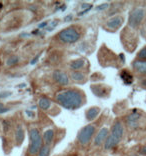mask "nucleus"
<instances>
[{"instance_id": "11", "label": "nucleus", "mask_w": 146, "mask_h": 156, "mask_svg": "<svg viewBox=\"0 0 146 156\" xmlns=\"http://www.w3.org/2000/svg\"><path fill=\"white\" fill-rule=\"evenodd\" d=\"M119 141L117 138H115L114 136H112L111 134H109L108 137L106 138L105 142H104V148H105L106 150H109V149H112V148L115 147L116 145L119 143Z\"/></svg>"}, {"instance_id": "3", "label": "nucleus", "mask_w": 146, "mask_h": 156, "mask_svg": "<svg viewBox=\"0 0 146 156\" xmlns=\"http://www.w3.org/2000/svg\"><path fill=\"white\" fill-rule=\"evenodd\" d=\"M58 38L63 43H74L79 40L80 34L75 28H66L60 31Z\"/></svg>"}, {"instance_id": "23", "label": "nucleus", "mask_w": 146, "mask_h": 156, "mask_svg": "<svg viewBox=\"0 0 146 156\" xmlns=\"http://www.w3.org/2000/svg\"><path fill=\"white\" fill-rule=\"evenodd\" d=\"M138 59L142 60V61H146V47H143L139 52H138Z\"/></svg>"}, {"instance_id": "12", "label": "nucleus", "mask_w": 146, "mask_h": 156, "mask_svg": "<svg viewBox=\"0 0 146 156\" xmlns=\"http://www.w3.org/2000/svg\"><path fill=\"white\" fill-rule=\"evenodd\" d=\"M132 65H133V68H134L136 71H138L143 75H146V61L135 60Z\"/></svg>"}, {"instance_id": "34", "label": "nucleus", "mask_w": 146, "mask_h": 156, "mask_svg": "<svg viewBox=\"0 0 146 156\" xmlns=\"http://www.w3.org/2000/svg\"><path fill=\"white\" fill-rule=\"evenodd\" d=\"M2 107H3V105H2V104L0 103V108H2Z\"/></svg>"}, {"instance_id": "36", "label": "nucleus", "mask_w": 146, "mask_h": 156, "mask_svg": "<svg viewBox=\"0 0 146 156\" xmlns=\"http://www.w3.org/2000/svg\"><path fill=\"white\" fill-rule=\"evenodd\" d=\"M131 156H138V155H136V154H132V155H131Z\"/></svg>"}, {"instance_id": "19", "label": "nucleus", "mask_w": 146, "mask_h": 156, "mask_svg": "<svg viewBox=\"0 0 146 156\" xmlns=\"http://www.w3.org/2000/svg\"><path fill=\"white\" fill-rule=\"evenodd\" d=\"M120 76L121 78H122V80H123V82L125 84H131L132 83V81H133V76L130 74L128 71H126V70H123L122 72H121V74H120Z\"/></svg>"}, {"instance_id": "21", "label": "nucleus", "mask_w": 146, "mask_h": 156, "mask_svg": "<svg viewBox=\"0 0 146 156\" xmlns=\"http://www.w3.org/2000/svg\"><path fill=\"white\" fill-rule=\"evenodd\" d=\"M18 61H19L18 56L12 55V56H10V57L7 58V60H6V65H7V66H13V65L17 64V63H18Z\"/></svg>"}, {"instance_id": "17", "label": "nucleus", "mask_w": 146, "mask_h": 156, "mask_svg": "<svg viewBox=\"0 0 146 156\" xmlns=\"http://www.w3.org/2000/svg\"><path fill=\"white\" fill-rule=\"evenodd\" d=\"M38 105L43 110H47L51 106V101L48 98H46V97H41V98H39V100H38Z\"/></svg>"}, {"instance_id": "30", "label": "nucleus", "mask_w": 146, "mask_h": 156, "mask_svg": "<svg viewBox=\"0 0 146 156\" xmlns=\"http://www.w3.org/2000/svg\"><path fill=\"white\" fill-rule=\"evenodd\" d=\"M140 153L143 155H146V146H143L142 148L140 149Z\"/></svg>"}, {"instance_id": "32", "label": "nucleus", "mask_w": 146, "mask_h": 156, "mask_svg": "<svg viewBox=\"0 0 146 156\" xmlns=\"http://www.w3.org/2000/svg\"><path fill=\"white\" fill-rule=\"evenodd\" d=\"M120 58H121V60L124 62V55L123 54H120Z\"/></svg>"}, {"instance_id": "4", "label": "nucleus", "mask_w": 146, "mask_h": 156, "mask_svg": "<svg viewBox=\"0 0 146 156\" xmlns=\"http://www.w3.org/2000/svg\"><path fill=\"white\" fill-rule=\"evenodd\" d=\"M145 17V10L141 7H136L130 12L129 18H128V24L130 27L137 28L143 21Z\"/></svg>"}, {"instance_id": "1", "label": "nucleus", "mask_w": 146, "mask_h": 156, "mask_svg": "<svg viewBox=\"0 0 146 156\" xmlns=\"http://www.w3.org/2000/svg\"><path fill=\"white\" fill-rule=\"evenodd\" d=\"M56 100L63 108H66L68 110H75L79 108L83 102L80 92L74 89H67L58 92Z\"/></svg>"}, {"instance_id": "29", "label": "nucleus", "mask_w": 146, "mask_h": 156, "mask_svg": "<svg viewBox=\"0 0 146 156\" xmlns=\"http://www.w3.org/2000/svg\"><path fill=\"white\" fill-rule=\"evenodd\" d=\"M11 94V92H4V93H0V98L1 97H6V96H9V95Z\"/></svg>"}, {"instance_id": "25", "label": "nucleus", "mask_w": 146, "mask_h": 156, "mask_svg": "<svg viewBox=\"0 0 146 156\" xmlns=\"http://www.w3.org/2000/svg\"><path fill=\"white\" fill-rule=\"evenodd\" d=\"M107 7H108V4L107 3H104V4H101V5H99L98 7H96V9L97 10H104V9H106Z\"/></svg>"}, {"instance_id": "15", "label": "nucleus", "mask_w": 146, "mask_h": 156, "mask_svg": "<svg viewBox=\"0 0 146 156\" xmlns=\"http://www.w3.org/2000/svg\"><path fill=\"white\" fill-rule=\"evenodd\" d=\"M24 139V130L21 127V125H17V127L15 129V140L17 142V144H20Z\"/></svg>"}, {"instance_id": "35", "label": "nucleus", "mask_w": 146, "mask_h": 156, "mask_svg": "<svg viewBox=\"0 0 146 156\" xmlns=\"http://www.w3.org/2000/svg\"><path fill=\"white\" fill-rule=\"evenodd\" d=\"M0 8H2V3H0Z\"/></svg>"}, {"instance_id": "13", "label": "nucleus", "mask_w": 146, "mask_h": 156, "mask_svg": "<svg viewBox=\"0 0 146 156\" xmlns=\"http://www.w3.org/2000/svg\"><path fill=\"white\" fill-rule=\"evenodd\" d=\"M91 90H92V92L98 97H103L104 95L107 94V91L103 85H92Z\"/></svg>"}, {"instance_id": "28", "label": "nucleus", "mask_w": 146, "mask_h": 156, "mask_svg": "<svg viewBox=\"0 0 146 156\" xmlns=\"http://www.w3.org/2000/svg\"><path fill=\"white\" fill-rule=\"evenodd\" d=\"M48 25V22H47V21H44V22H42V23H40L39 24V25H38V28H44L45 27V26H47Z\"/></svg>"}, {"instance_id": "6", "label": "nucleus", "mask_w": 146, "mask_h": 156, "mask_svg": "<svg viewBox=\"0 0 146 156\" xmlns=\"http://www.w3.org/2000/svg\"><path fill=\"white\" fill-rule=\"evenodd\" d=\"M53 79L60 85H67L69 83V78H68L67 74L60 70H55L53 72Z\"/></svg>"}, {"instance_id": "27", "label": "nucleus", "mask_w": 146, "mask_h": 156, "mask_svg": "<svg viewBox=\"0 0 146 156\" xmlns=\"http://www.w3.org/2000/svg\"><path fill=\"white\" fill-rule=\"evenodd\" d=\"M72 18H73V16L71 15V14H69V15L64 17V21H65V22H69V21L72 20Z\"/></svg>"}, {"instance_id": "24", "label": "nucleus", "mask_w": 146, "mask_h": 156, "mask_svg": "<svg viewBox=\"0 0 146 156\" xmlns=\"http://www.w3.org/2000/svg\"><path fill=\"white\" fill-rule=\"evenodd\" d=\"M39 57H40V54H37V55H36L35 57H34L33 59H32V60H31V61H30V64H31V65H34V64H36V62H37L38 60H39Z\"/></svg>"}, {"instance_id": "26", "label": "nucleus", "mask_w": 146, "mask_h": 156, "mask_svg": "<svg viewBox=\"0 0 146 156\" xmlns=\"http://www.w3.org/2000/svg\"><path fill=\"white\" fill-rule=\"evenodd\" d=\"M91 8H92V5H90L87 9H84V10L82 11V12H80V13H78V15H80V16H81V15H84V14H85V13H87V12H88Z\"/></svg>"}, {"instance_id": "16", "label": "nucleus", "mask_w": 146, "mask_h": 156, "mask_svg": "<svg viewBox=\"0 0 146 156\" xmlns=\"http://www.w3.org/2000/svg\"><path fill=\"white\" fill-rule=\"evenodd\" d=\"M53 138H54V131H53L52 129H48V130H46L42 136V139L46 143V145L52 142Z\"/></svg>"}, {"instance_id": "8", "label": "nucleus", "mask_w": 146, "mask_h": 156, "mask_svg": "<svg viewBox=\"0 0 146 156\" xmlns=\"http://www.w3.org/2000/svg\"><path fill=\"white\" fill-rule=\"evenodd\" d=\"M124 133V129L123 126L121 124L120 121H116L115 123L113 124L112 129H111V135L114 136L115 138H117L118 140H121Z\"/></svg>"}, {"instance_id": "20", "label": "nucleus", "mask_w": 146, "mask_h": 156, "mask_svg": "<svg viewBox=\"0 0 146 156\" xmlns=\"http://www.w3.org/2000/svg\"><path fill=\"white\" fill-rule=\"evenodd\" d=\"M71 78L74 81H83L85 75L80 71H74L71 73Z\"/></svg>"}, {"instance_id": "33", "label": "nucleus", "mask_w": 146, "mask_h": 156, "mask_svg": "<svg viewBox=\"0 0 146 156\" xmlns=\"http://www.w3.org/2000/svg\"><path fill=\"white\" fill-rule=\"evenodd\" d=\"M142 84H143V85H144V86H146V79L144 80V81H143V82H142Z\"/></svg>"}, {"instance_id": "9", "label": "nucleus", "mask_w": 146, "mask_h": 156, "mask_svg": "<svg viewBox=\"0 0 146 156\" xmlns=\"http://www.w3.org/2000/svg\"><path fill=\"white\" fill-rule=\"evenodd\" d=\"M139 120H140V114L136 113L135 111L133 112L132 114L128 115L127 119H126V121H127V125L132 129L137 128L138 126H139Z\"/></svg>"}, {"instance_id": "18", "label": "nucleus", "mask_w": 146, "mask_h": 156, "mask_svg": "<svg viewBox=\"0 0 146 156\" xmlns=\"http://www.w3.org/2000/svg\"><path fill=\"white\" fill-rule=\"evenodd\" d=\"M84 64H85V61L83 59H76V60H73L70 63V68L72 70H79L84 66Z\"/></svg>"}, {"instance_id": "10", "label": "nucleus", "mask_w": 146, "mask_h": 156, "mask_svg": "<svg viewBox=\"0 0 146 156\" xmlns=\"http://www.w3.org/2000/svg\"><path fill=\"white\" fill-rule=\"evenodd\" d=\"M122 23H123L122 17L115 16V17H113V18L109 19V20L107 21L106 25H107V27L110 28V29H117L122 25Z\"/></svg>"}, {"instance_id": "14", "label": "nucleus", "mask_w": 146, "mask_h": 156, "mask_svg": "<svg viewBox=\"0 0 146 156\" xmlns=\"http://www.w3.org/2000/svg\"><path fill=\"white\" fill-rule=\"evenodd\" d=\"M100 112V109L98 107H91L90 109H88V111L86 112V118L88 121H92L96 118L97 115Z\"/></svg>"}, {"instance_id": "7", "label": "nucleus", "mask_w": 146, "mask_h": 156, "mask_svg": "<svg viewBox=\"0 0 146 156\" xmlns=\"http://www.w3.org/2000/svg\"><path fill=\"white\" fill-rule=\"evenodd\" d=\"M109 135V130L107 129L106 127L104 128H101L100 130H99V132L96 134L95 136V139H94V145L96 146H99L101 145L103 142H105L106 138L108 137Z\"/></svg>"}, {"instance_id": "31", "label": "nucleus", "mask_w": 146, "mask_h": 156, "mask_svg": "<svg viewBox=\"0 0 146 156\" xmlns=\"http://www.w3.org/2000/svg\"><path fill=\"white\" fill-rule=\"evenodd\" d=\"M8 110H9L8 108H4V107H2V108H0V114H2V113H5V112H7Z\"/></svg>"}, {"instance_id": "2", "label": "nucleus", "mask_w": 146, "mask_h": 156, "mask_svg": "<svg viewBox=\"0 0 146 156\" xmlns=\"http://www.w3.org/2000/svg\"><path fill=\"white\" fill-rule=\"evenodd\" d=\"M29 138H30V144L28 147V152L31 155H35L39 153L40 149L42 148V136L39 130L36 128H32L29 130Z\"/></svg>"}, {"instance_id": "5", "label": "nucleus", "mask_w": 146, "mask_h": 156, "mask_svg": "<svg viewBox=\"0 0 146 156\" xmlns=\"http://www.w3.org/2000/svg\"><path fill=\"white\" fill-rule=\"evenodd\" d=\"M95 133V126L92 124H88V125L84 126L81 130L79 131L77 139H78L79 143L82 145H86L89 142L93 134Z\"/></svg>"}, {"instance_id": "22", "label": "nucleus", "mask_w": 146, "mask_h": 156, "mask_svg": "<svg viewBox=\"0 0 146 156\" xmlns=\"http://www.w3.org/2000/svg\"><path fill=\"white\" fill-rule=\"evenodd\" d=\"M49 154H50V148L48 145L42 146V148H41L39 153H38L39 156H49Z\"/></svg>"}]
</instances>
